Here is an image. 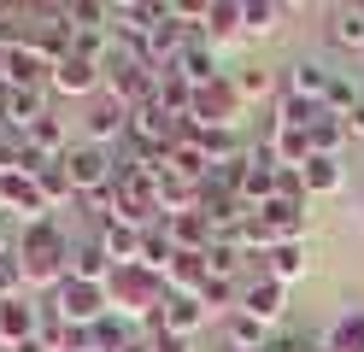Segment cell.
Segmentation results:
<instances>
[{
  "label": "cell",
  "instance_id": "49",
  "mask_svg": "<svg viewBox=\"0 0 364 352\" xmlns=\"http://www.w3.org/2000/svg\"><path fill=\"white\" fill-rule=\"evenodd\" d=\"M0 141H6V124H0Z\"/></svg>",
  "mask_w": 364,
  "mask_h": 352
},
{
  "label": "cell",
  "instance_id": "19",
  "mask_svg": "<svg viewBox=\"0 0 364 352\" xmlns=\"http://www.w3.org/2000/svg\"><path fill=\"white\" fill-rule=\"evenodd\" d=\"M112 276H118V265L106 258V247H100V241H82V247L71 252V282H88V288H106Z\"/></svg>",
  "mask_w": 364,
  "mask_h": 352
},
{
  "label": "cell",
  "instance_id": "32",
  "mask_svg": "<svg viewBox=\"0 0 364 352\" xmlns=\"http://www.w3.org/2000/svg\"><path fill=\"white\" fill-rule=\"evenodd\" d=\"M317 117H329V106H317V100H294V94H288V100H282V112H277V124L306 129V135H311V124H317Z\"/></svg>",
  "mask_w": 364,
  "mask_h": 352
},
{
  "label": "cell",
  "instance_id": "17",
  "mask_svg": "<svg viewBox=\"0 0 364 352\" xmlns=\"http://www.w3.org/2000/svg\"><path fill=\"white\" fill-rule=\"evenodd\" d=\"M159 229L171 235L176 252H206L212 247V223L200 218V211H182V218H159Z\"/></svg>",
  "mask_w": 364,
  "mask_h": 352
},
{
  "label": "cell",
  "instance_id": "30",
  "mask_svg": "<svg viewBox=\"0 0 364 352\" xmlns=\"http://www.w3.org/2000/svg\"><path fill=\"white\" fill-rule=\"evenodd\" d=\"M264 276H270V282L306 276V247H270V252H264Z\"/></svg>",
  "mask_w": 364,
  "mask_h": 352
},
{
  "label": "cell",
  "instance_id": "13",
  "mask_svg": "<svg viewBox=\"0 0 364 352\" xmlns=\"http://www.w3.org/2000/svg\"><path fill=\"white\" fill-rule=\"evenodd\" d=\"M165 176H182V182H200L206 188V176H212V159H206V147L194 141V129L176 141V147L165 153Z\"/></svg>",
  "mask_w": 364,
  "mask_h": 352
},
{
  "label": "cell",
  "instance_id": "10",
  "mask_svg": "<svg viewBox=\"0 0 364 352\" xmlns=\"http://www.w3.org/2000/svg\"><path fill=\"white\" fill-rule=\"evenodd\" d=\"M153 23H159V6H135V0H118V6H112V41L141 47V41L153 36Z\"/></svg>",
  "mask_w": 364,
  "mask_h": 352
},
{
  "label": "cell",
  "instance_id": "40",
  "mask_svg": "<svg viewBox=\"0 0 364 352\" xmlns=\"http://www.w3.org/2000/svg\"><path fill=\"white\" fill-rule=\"evenodd\" d=\"M95 346H100V352H124V346H129L124 323H118V317H100V323H95Z\"/></svg>",
  "mask_w": 364,
  "mask_h": 352
},
{
  "label": "cell",
  "instance_id": "37",
  "mask_svg": "<svg viewBox=\"0 0 364 352\" xmlns=\"http://www.w3.org/2000/svg\"><path fill=\"white\" fill-rule=\"evenodd\" d=\"M6 299H24V265H18V247L0 252V305Z\"/></svg>",
  "mask_w": 364,
  "mask_h": 352
},
{
  "label": "cell",
  "instance_id": "8",
  "mask_svg": "<svg viewBox=\"0 0 364 352\" xmlns=\"http://www.w3.org/2000/svg\"><path fill=\"white\" fill-rule=\"evenodd\" d=\"M141 235H147V229H141V223H129L124 211H118V218H106V223H100V247H106L112 265L124 270V265H141Z\"/></svg>",
  "mask_w": 364,
  "mask_h": 352
},
{
  "label": "cell",
  "instance_id": "27",
  "mask_svg": "<svg viewBox=\"0 0 364 352\" xmlns=\"http://www.w3.org/2000/svg\"><path fill=\"white\" fill-rule=\"evenodd\" d=\"M36 188H41V206H71L77 200V188H71V176H65V164L53 159V164H41V176H36Z\"/></svg>",
  "mask_w": 364,
  "mask_h": 352
},
{
  "label": "cell",
  "instance_id": "3",
  "mask_svg": "<svg viewBox=\"0 0 364 352\" xmlns=\"http://www.w3.org/2000/svg\"><path fill=\"white\" fill-rule=\"evenodd\" d=\"M59 164H65V176H71V188H77L82 200L100 194V188H112V176H118V159H112L106 147H95V141H77Z\"/></svg>",
  "mask_w": 364,
  "mask_h": 352
},
{
  "label": "cell",
  "instance_id": "25",
  "mask_svg": "<svg viewBox=\"0 0 364 352\" xmlns=\"http://www.w3.org/2000/svg\"><path fill=\"white\" fill-rule=\"evenodd\" d=\"M159 106H165L171 117H182L188 124V112H194V82H182L176 70H159V94H153Z\"/></svg>",
  "mask_w": 364,
  "mask_h": 352
},
{
  "label": "cell",
  "instance_id": "16",
  "mask_svg": "<svg viewBox=\"0 0 364 352\" xmlns=\"http://www.w3.org/2000/svg\"><path fill=\"white\" fill-rule=\"evenodd\" d=\"M36 117H48V88H12L6 112H0V124H6L12 135H30Z\"/></svg>",
  "mask_w": 364,
  "mask_h": 352
},
{
  "label": "cell",
  "instance_id": "4",
  "mask_svg": "<svg viewBox=\"0 0 364 352\" xmlns=\"http://www.w3.org/2000/svg\"><path fill=\"white\" fill-rule=\"evenodd\" d=\"M53 317L71 323V329H95L100 317H112V294L88 288V282H65V288L53 294Z\"/></svg>",
  "mask_w": 364,
  "mask_h": 352
},
{
  "label": "cell",
  "instance_id": "15",
  "mask_svg": "<svg viewBox=\"0 0 364 352\" xmlns=\"http://www.w3.org/2000/svg\"><path fill=\"white\" fill-rule=\"evenodd\" d=\"M329 82H335V70L317 65V59L288 65V94H294V100H317V106H323L329 100Z\"/></svg>",
  "mask_w": 364,
  "mask_h": 352
},
{
  "label": "cell",
  "instance_id": "43",
  "mask_svg": "<svg viewBox=\"0 0 364 352\" xmlns=\"http://www.w3.org/2000/svg\"><path fill=\"white\" fill-rule=\"evenodd\" d=\"M153 352H188V341H176V335H153Z\"/></svg>",
  "mask_w": 364,
  "mask_h": 352
},
{
  "label": "cell",
  "instance_id": "24",
  "mask_svg": "<svg viewBox=\"0 0 364 352\" xmlns=\"http://www.w3.org/2000/svg\"><path fill=\"white\" fill-rule=\"evenodd\" d=\"M171 265H176L171 235L159 229V223H147V235H141V270H147V276H171Z\"/></svg>",
  "mask_w": 364,
  "mask_h": 352
},
{
  "label": "cell",
  "instance_id": "11",
  "mask_svg": "<svg viewBox=\"0 0 364 352\" xmlns=\"http://www.w3.org/2000/svg\"><path fill=\"white\" fill-rule=\"evenodd\" d=\"M212 323V311L200 299H165V311H159V335H176V341H188V335H200V329Z\"/></svg>",
  "mask_w": 364,
  "mask_h": 352
},
{
  "label": "cell",
  "instance_id": "12",
  "mask_svg": "<svg viewBox=\"0 0 364 352\" xmlns=\"http://www.w3.org/2000/svg\"><path fill=\"white\" fill-rule=\"evenodd\" d=\"M100 82H106V70H100L95 59H77V53H71V59H59V65H53V77H48L53 94H95Z\"/></svg>",
  "mask_w": 364,
  "mask_h": 352
},
{
  "label": "cell",
  "instance_id": "31",
  "mask_svg": "<svg viewBox=\"0 0 364 352\" xmlns=\"http://www.w3.org/2000/svg\"><path fill=\"white\" fill-rule=\"evenodd\" d=\"M323 352H364V311L341 317L329 335H323Z\"/></svg>",
  "mask_w": 364,
  "mask_h": 352
},
{
  "label": "cell",
  "instance_id": "38",
  "mask_svg": "<svg viewBox=\"0 0 364 352\" xmlns=\"http://www.w3.org/2000/svg\"><path fill=\"white\" fill-rule=\"evenodd\" d=\"M200 305H206V311H218V305H241V288H235V282H223V276H206Z\"/></svg>",
  "mask_w": 364,
  "mask_h": 352
},
{
  "label": "cell",
  "instance_id": "20",
  "mask_svg": "<svg viewBox=\"0 0 364 352\" xmlns=\"http://www.w3.org/2000/svg\"><path fill=\"white\" fill-rule=\"evenodd\" d=\"M241 311L247 317H259L264 329L282 317V282H270V276H259V282H247L241 288Z\"/></svg>",
  "mask_w": 364,
  "mask_h": 352
},
{
  "label": "cell",
  "instance_id": "18",
  "mask_svg": "<svg viewBox=\"0 0 364 352\" xmlns=\"http://www.w3.org/2000/svg\"><path fill=\"white\" fill-rule=\"evenodd\" d=\"M264 147H270V159H277L282 171H300V164L311 159V135L306 129H288V124H270Z\"/></svg>",
  "mask_w": 364,
  "mask_h": 352
},
{
  "label": "cell",
  "instance_id": "29",
  "mask_svg": "<svg viewBox=\"0 0 364 352\" xmlns=\"http://www.w3.org/2000/svg\"><path fill=\"white\" fill-rule=\"evenodd\" d=\"M341 147H347V124L329 112V117H317L311 124V159H335Z\"/></svg>",
  "mask_w": 364,
  "mask_h": 352
},
{
  "label": "cell",
  "instance_id": "21",
  "mask_svg": "<svg viewBox=\"0 0 364 352\" xmlns=\"http://www.w3.org/2000/svg\"><path fill=\"white\" fill-rule=\"evenodd\" d=\"M24 147H30V153H41V159H65V153H71V129H65L59 117L48 112V117H36V124H30Z\"/></svg>",
  "mask_w": 364,
  "mask_h": 352
},
{
  "label": "cell",
  "instance_id": "6",
  "mask_svg": "<svg viewBox=\"0 0 364 352\" xmlns=\"http://www.w3.org/2000/svg\"><path fill=\"white\" fill-rule=\"evenodd\" d=\"M259 229H264V247H300V235H306V200H270L259 211Z\"/></svg>",
  "mask_w": 364,
  "mask_h": 352
},
{
  "label": "cell",
  "instance_id": "26",
  "mask_svg": "<svg viewBox=\"0 0 364 352\" xmlns=\"http://www.w3.org/2000/svg\"><path fill=\"white\" fill-rule=\"evenodd\" d=\"M300 176H306V200H311V194H335V188L347 182L341 159H306V164H300Z\"/></svg>",
  "mask_w": 364,
  "mask_h": 352
},
{
  "label": "cell",
  "instance_id": "35",
  "mask_svg": "<svg viewBox=\"0 0 364 352\" xmlns=\"http://www.w3.org/2000/svg\"><path fill=\"white\" fill-rule=\"evenodd\" d=\"M230 88H235V100H264V94H270V70L247 65V70H235V77H230Z\"/></svg>",
  "mask_w": 364,
  "mask_h": 352
},
{
  "label": "cell",
  "instance_id": "1",
  "mask_svg": "<svg viewBox=\"0 0 364 352\" xmlns=\"http://www.w3.org/2000/svg\"><path fill=\"white\" fill-rule=\"evenodd\" d=\"M71 241L53 229V223H36L24 229V241H18V265H24V288H65L71 282Z\"/></svg>",
  "mask_w": 364,
  "mask_h": 352
},
{
  "label": "cell",
  "instance_id": "28",
  "mask_svg": "<svg viewBox=\"0 0 364 352\" xmlns=\"http://www.w3.org/2000/svg\"><path fill=\"white\" fill-rule=\"evenodd\" d=\"M264 346H270V329H264L259 317L235 311V317H230V352H264Z\"/></svg>",
  "mask_w": 364,
  "mask_h": 352
},
{
  "label": "cell",
  "instance_id": "2",
  "mask_svg": "<svg viewBox=\"0 0 364 352\" xmlns=\"http://www.w3.org/2000/svg\"><path fill=\"white\" fill-rule=\"evenodd\" d=\"M106 294H112V311H124V317H153V323H159V311H165V299H171L165 276H147L141 265H124L118 276L106 282Z\"/></svg>",
  "mask_w": 364,
  "mask_h": 352
},
{
  "label": "cell",
  "instance_id": "34",
  "mask_svg": "<svg viewBox=\"0 0 364 352\" xmlns=\"http://www.w3.org/2000/svg\"><path fill=\"white\" fill-rule=\"evenodd\" d=\"M335 117H347L353 106H364V88L353 82V77H341V70H335V82H329V100H323Z\"/></svg>",
  "mask_w": 364,
  "mask_h": 352
},
{
  "label": "cell",
  "instance_id": "14",
  "mask_svg": "<svg viewBox=\"0 0 364 352\" xmlns=\"http://www.w3.org/2000/svg\"><path fill=\"white\" fill-rule=\"evenodd\" d=\"M118 135H129V112H124L118 100H100L95 112L82 117V141H95V147L112 153V141H118Z\"/></svg>",
  "mask_w": 364,
  "mask_h": 352
},
{
  "label": "cell",
  "instance_id": "48",
  "mask_svg": "<svg viewBox=\"0 0 364 352\" xmlns=\"http://www.w3.org/2000/svg\"><path fill=\"white\" fill-rule=\"evenodd\" d=\"M0 70H6V41H0Z\"/></svg>",
  "mask_w": 364,
  "mask_h": 352
},
{
  "label": "cell",
  "instance_id": "47",
  "mask_svg": "<svg viewBox=\"0 0 364 352\" xmlns=\"http://www.w3.org/2000/svg\"><path fill=\"white\" fill-rule=\"evenodd\" d=\"M0 252H12V241H6V229H0Z\"/></svg>",
  "mask_w": 364,
  "mask_h": 352
},
{
  "label": "cell",
  "instance_id": "7",
  "mask_svg": "<svg viewBox=\"0 0 364 352\" xmlns=\"http://www.w3.org/2000/svg\"><path fill=\"white\" fill-rule=\"evenodd\" d=\"M41 317H48V305H30V299H6L0 305V346L18 352V346H30L41 335Z\"/></svg>",
  "mask_w": 364,
  "mask_h": 352
},
{
  "label": "cell",
  "instance_id": "33",
  "mask_svg": "<svg viewBox=\"0 0 364 352\" xmlns=\"http://www.w3.org/2000/svg\"><path fill=\"white\" fill-rule=\"evenodd\" d=\"M200 258H206V276H223V282H235V265H241V247H235V241H212V247L200 252Z\"/></svg>",
  "mask_w": 364,
  "mask_h": 352
},
{
  "label": "cell",
  "instance_id": "45",
  "mask_svg": "<svg viewBox=\"0 0 364 352\" xmlns=\"http://www.w3.org/2000/svg\"><path fill=\"white\" fill-rule=\"evenodd\" d=\"M6 100H12V82H6V77H0V112H6Z\"/></svg>",
  "mask_w": 364,
  "mask_h": 352
},
{
  "label": "cell",
  "instance_id": "23",
  "mask_svg": "<svg viewBox=\"0 0 364 352\" xmlns=\"http://www.w3.org/2000/svg\"><path fill=\"white\" fill-rule=\"evenodd\" d=\"M200 200H206V188H200V182H182V176H165V182H159V211H165V218L200 211Z\"/></svg>",
  "mask_w": 364,
  "mask_h": 352
},
{
  "label": "cell",
  "instance_id": "39",
  "mask_svg": "<svg viewBox=\"0 0 364 352\" xmlns=\"http://www.w3.org/2000/svg\"><path fill=\"white\" fill-rule=\"evenodd\" d=\"M206 23H212V36L241 30V0H218V6H206Z\"/></svg>",
  "mask_w": 364,
  "mask_h": 352
},
{
  "label": "cell",
  "instance_id": "41",
  "mask_svg": "<svg viewBox=\"0 0 364 352\" xmlns=\"http://www.w3.org/2000/svg\"><path fill=\"white\" fill-rule=\"evenodd\" d=\"M65 341H71V329H65V323L48 311V317H41V335H36V346H41V352H65Z\"/></svg>",
  "mask_w": 364,
  "mask_h": 352
},
{
  "label": "cell",
  "instance_id": "46",
  "mask_svg": "<svg viewBox=\"0 0 364 352\" xmlns=\"http://www.w3.org/2000/svg\"><path fill=\"white\" fill-rule=\"evenodd\" d=\"M124 352H153V341H129V346H124Z\"/></svg>",
  "mask_w": 364,
  "mask_h": 352
},
{
  "label": "cell",
  "instance_id": "5",
  "mask_svg": "<svg viewBox=\"0 0 364 352\" xmlns=\"http://www.w3.org/2000/svg\"><path fill=\"white\" fill-rule=\"evenodd\" d=\"M235 112H241V100H235L230 77H223V82H212V88H194L188 129H235Z\"/></svg>",
  "mask_w": 364,
  "mask_h": 352
},
{
  "label": "cell",
  "instance_id": "22",
  "mask_svg": "<svg viewBox=\"0 0 364 352\" xmlns=\"http://www.w3.org/2000/svg\"><path fill=\"white\" fill-rule=\"evenodd\" d=\"M329 41L341 53H364V6H335L329 12Z\"/></svg>",
  "mask_w": 364,
  "mask_h": 352
},
{
  "label": "cell",
  "instance_id": "42",
  "mask_svg": "<svg viewBox=\"0 0 364 352\" xmlns=\"http://www.w3.org/2000/svg\"><path fill=\"white\" fill-rule=\"evenodd\" d=\"M264 352H323V341L317 335H270Z\"/></svg>",
  "mask_w": 364,
  "mask_h": 352
},
{
  "label": "cell",
  "instance_id": "9",
  "mask_svg": "<svg viewBox=\"0 0 364 352\" xmlns=\"http://www.w3.org/2000/svg\"><path fill=\"white\" fill-rule=\"evenodd\" d=\"M171 70H176L182 82H194V88H212V82H223V70H218V53H212V41H206V36H194L188 47H182Z\"/></svg>",
  "mask_w": 364,
  "mask_h": 352
},
{
  "label": "cell",
  "instance_id": "36",
  "mask_svg": "<svg viewBox=\"0 0 364 352\" xmlns=\"http://www.w3.org/2000/svg\"><path fill=\"white\" fill-rule=\"evenodd\" d=\"M241 30H253V36L277 30V0H241Z\"/></svg>",
  "mask_w": 364,
  "mask_h": 352
},
{
  "label": "cell",
  "instance_id": "44",
  "mask_svg": "<svg viewBox=\"0 0 364 352\" xmlns=\"http://www.w3.org/2000/svg\"><path fill=\"white\" fill-rule=\"evenodd\" d=\"M341 124H347V135H364V106H353L347 117H341Z\"/></svg>",
  "mask_w": 364,
  "mask_h": 352
}]
</instances>
